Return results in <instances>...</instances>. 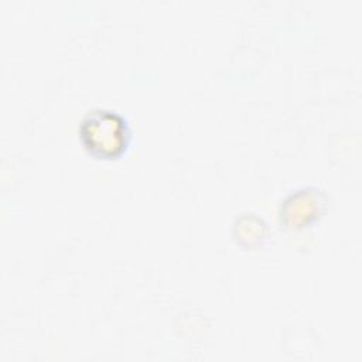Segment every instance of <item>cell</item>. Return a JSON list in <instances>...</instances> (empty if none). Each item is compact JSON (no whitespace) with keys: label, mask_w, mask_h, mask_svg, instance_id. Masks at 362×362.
<instances>
[{"label":"cell","mask_w":362,"mask_h":362,"mask_svg":"<svg viewBox=\"0 0 362 362\" xmlns=\"http://www.w3.org/2000/svg\"><path fill=\"white\" fill-rule=\"evenodd\" d=\"M85 151L98 160H117L130 146L132 130L127 119L112 109L89 110L78 126Z\"/></svg>","instance_id":"1"},{"label":"cell","mask_w":362,"mask_h":362,"mask_svg":"<svg viewBox=\"0 0 362 362\" xmlns=\"http://www.w3.org/2000/svg\"><path fill=\"white\" fill-rule=\"evenodd\" d=\"M327 208L324 192L317 188H301L291 192L281 204L280 219L287 228H304L315 222Z\"/></svg>","instance_id":"2"}]
</instances>
